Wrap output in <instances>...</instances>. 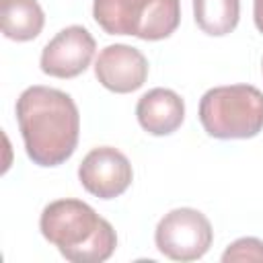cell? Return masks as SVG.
I'll return each mask as SVG.
<instances>
[{"label":"cell","instance_id":"cell-1","mask_svg":"<svg viewBox=\"0 0 263 263\" xmlns=\"http://www.w3.org/2000/svg\"><path fill=\"white\" fill-rule=\"evenodd\" d=\"M16 121L27 156L39 166L64 164L78 146L80 113L74 99L60 88H25L16 99Z\"/></svg>","mask_w":263,"mask_h":263},{"label":"cell","instance_id":"cell-2","mask_svg":"<svg viewBox=\"0 0 263 263\" xmlns=\"http://www.w3.org/2000/svg\"><path fill=\"white\" fill-rule=\"evenodd\" d=\"M39 230L72 263L107 261L117 247L111 222L101 218L88 203L72 197L47 203L39 218Z\"/></svg>","mask_w":263,"mask_h":263},{"label":"cell","instance_id":"cell-3","mask_svg":"<svg viewBox=\"0 0 263 263\" xmlns=\"http://www.w3.org/2000/svg\"><path fill=\"white\" fill-rule=\"evenodd\" d=\"M199 121L218 140H247L263 129V92L251 84L216 86L199 101Z\"/></svg>","mask_w":263,"mask_h":263},{"label":"cell","instance_id":"cell-4","mask_svg":"<svg viewBox=\"0 0 263 263\" xmlns=\"http://www.w3.org/2000/svg\"><path fill=\"white\" fill-rule=\"evenodd\" d=\"M92 16L109 35H134L144 41L171 37L181 23L179 0H95Z\"/></svg>","mask_w":263,"mask_h":263},{"label":"cell","instance_id":"cell-5","mask_svg":"<svg viewBox=\"0 0 263 263\" xmlns=\"http://www.w3.org/2000/svg\"><path fill=\"white\" fill-rule=\"evenodd\" d=\"M214 240L210 220L195 208H177L164 214L154 230L156 249L173 261L201 259Z\"/></svg>","mask_w":263,"mask_h":263},{"label":"cell","instance_id":"cell-6","mask_svg":"<svg viewBox=\"0 0 263 263\" xmlns=\"http://www.w3.org/2000/svg\"><path fill=\"white\" fill-rule=\"evenodd\" d=\"M134 171L123 152L113 146L92 148L78 166L80 185L99 199H115L132 185Z\"/></svg>","mask_w":263,"mask_h":263},{"label":"cell","instance_id":"cell-7","mask_svg":"<svg viewBox=\"0 0 263 263\" xmlns=\"http://www.w3.org/2000/svg\"><path fill=\"white\" fill-rule=\"evenodd\" d=\"M95 37L82 25H70L55 33L41 51V70L53 78H74L82 74L95 55Z\"/></svg>","mask_w":263,"mask_h":263},{"label":"cell","instance_id":"cell-8","mask_svg":"<svg viewBox=\"0 0 263 263\" xmlns=\"http://www.w3.org/2000/svg\"><path fill=\"white\" fill-rule=\"evenodd\" d=\"M95 76L111 92H134L148 78V60L138 47L125 43L107 45L95 62Z\"/></svg>","mask_w":263,"mask_h":263},{"label":"cell","instance_id":"cell-9","mask_svg":"<svg viewBox=\"0 0 263 263\" xmlns=\"http://www.w3.org/2000/svg\"><path fill=\"white\" fill-rule=\"evenodd\" d=\"M136 117L150 136H168L177 132L185 119V103L171 88H152L144 92L136 105Z\"/></svg>","mask_w":263,"mask_h":263},{"label":"cell","instance_id":"cell-10","mask_svg":"<svg viewBox=\"0 0 263 263\" xmlns=\"http://www.w3.org/2000/svg\"><path fill=\"white\" fill-rule=\"evenodd\" d=\"M0 18L4 37L12 41H31L45 25V14L37 0H0Z\"/></svg>","mask_w":263,"mask_h":263},{"label":"cell","instance_id":"cell-11","mask_svg":"<svg viewBox=\"0 0 263 263\" xmlns=\"http://www.w3.org/2000/svg\"><path fill=\"white\" fill-rule=\"evenodd\" d=\"M197 27L212 37L232 33L240 18V0H193Z\"/></svg>","mask_w":263,"mask_h":263},{"label":"cell","instance_id":"cell-12","mask_svg":"<svg viewBox=\"0 0 263 263\" xmlns=\"http://www.w3.org/2000/svg\"><path fill=\"white\" fill-rule=\"evenodd\" d=\"M224 263H234V261H253V263H263V240L255 236H245L228 245V249L222 253Z\"/></svg>","mask_w":263,"mask_h":263},{"label":"cell","instance_id":"cell-13","mask_svg":"<svg viewBox=\"0 0 263 263\" xmlns=\"http://www.w3.org/2000/svg\"><path fill=\"white\" fill-rule=\"evenodd\" d=\"M253 18L259 33H263V0H253Z\"/></svg>","mask_w":263,"mask_h":263},{"label":"cell","instance_id":"cell-14","mask_svg":"<svg viewBox=\"0 0 263 263\" xmlns=\"http://www.w3.org/2000/svg\"><path fill=\"white\" fill-rule=\"evenodd\" d=\"M261 66H263V62H261Z\"/></svg>","mask_w":263,"mask_h":263}]
</instances>
